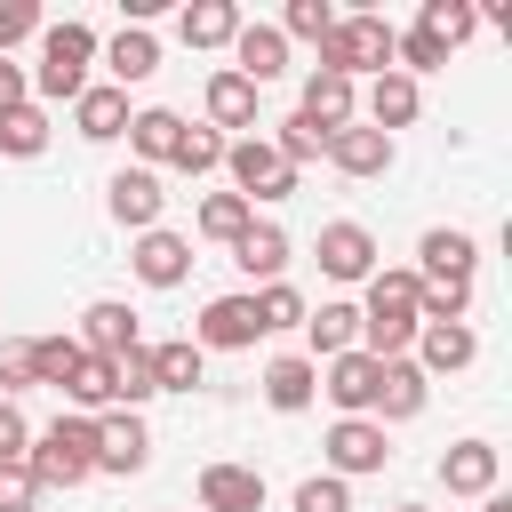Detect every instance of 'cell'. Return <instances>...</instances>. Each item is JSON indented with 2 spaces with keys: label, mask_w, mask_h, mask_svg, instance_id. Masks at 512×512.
<instances>
[{
  "label": "cell",
  "mask_w": 512,
  "mask_h": 512,
  "mask_svg": "<svg viewBox=\"0 0 512 512\" xmlns=\"http://www.w3.org/2000/svg\"><path fill=\"white\" fill-rule=\"evenodd\" d=\"M88 64H96V32H88L80 16L40 24V64L24 72V80H32V104H40V112H48V104H72V96L88 88Z\"/></svg>",
  "instance_id": "cell-1"
},
{
  "label": "cell",
  "mask_w": 512,
  "mask_h": 512,
  "mask_svg": "<svg viewBox=\"0 0 512 512\" xmlns=\"http://www.w3.org/2000/svg\"><path fill=\"white\" fill-rule=\"evenodd\" d=\"M24 464H32V480L40 488H80V480H96V416H48L40 432H32V448H24Z\"/></svg>",
  "instance_id": "cell-2"
},
{
  "label": "cell",
  "mask_w": 512,
  "mask_h": 512,
  "mask_svg": "<svg viewBox=\"0 0 512 512\" xmlns=\"http://www.w3.org/2000/svg\"><path fill=\"white\" fill-rule=\"evenodd\" d=\"M392 32H400V24H384L376 8H352V16H336V24H328V40H320V64H312V72H344V80L360 88V80L392 72Z\"/></svg>",
  "instance_id": "cell-3"
},
{
  "label": "cell",
  "mask_w": 512,
  "mask_h": 512,
  "mask_svg": "<svg viewBox=\"0 0 512 512\" xmlns=\"http://www.w3.org/2000/svg\"><path fill=\"white\" fill-rule=\"evenodd\" d=\"M224 176H232V192H240L248 208H256V200H288V192H296V168H288V160L264 144V128L224 144Z\"/></svg>",
  "instance_id": "cell-4"
},
{
  "label": "cell",
  "mask_w": 512,
  "mask_h": 512,
  "mask_svg": "<svg viewBox=\"0 0 512 512\" xmlns=\"http://www.w3.org/2000/svg\"><path fill=\"white\" fill-rule=\"evenodd\" d=\"M320 448H328V472H336V480H360V472H384V464H392V440H384L376 416H336Z\"/></svg>",
  "instance_id": "cell-5"
},
{
  "label": "cell",
  "mask_w": 512,
  "mask_h": 512,
  "mask_svg": "<svg viewBox=\"0 0 512 512\" xmlns=\"http://www.w3.org/2000/svg\"><path fill=\"white\" fill-rule=\"evenodd\" d=\"M256 336H264V328H256V296H248V288L208 296L200 320H192V344H200V352H248Z\"/></svg>",
  "instance_id": "cell-6"
},
{
  "label": "cell",
  "mask_w": 512,
  "mask_h": 512,
  "mask_svg": "<svg viewBox=\"0 0 512 512\" xmlns=\"http://www.w3.org/2000/svg\"><path fill=\"white\" fill-rule=\"evenodd\" d=\"M424 288H448V280H472L480 272V240L472 232H456V224H432L424 240H416V264H408Z\"/></svg>",
  "instance_id": "cell-7"
},
{
  "label": "cell",
  "mask_w": 512,
  "mask_h": 512,
  "mask_svg": "<svg viewBox=\"0 0 512 512\" xmlns=\"http://www.w3.org/2000/svg\"><path fill=\"white\" fill-rule=\"evenodd\" d=\"M144 464H152V432H144V416H136V408H104V416H96V472L128 480V472H144Z\"/></svg>",
  "instance_id": "cell-8"
},
{
  "label": "cell",
  "mask_w": 512,
  "mask_h": 512,
  "mask_svg": "<svg viewBox=\"0 0 512 512\" xmlns=\"http://www.w3.org/2000/svg\"><path fill=\"white\" fill-rule=\"evenodd\" d=\"M392 152H400V144H392L384 128L344 120V128H328V152H320V160H328L336 176H360V184H368V176H384V168H392Z\"/></svg>",
  "instance_id": "cell-9"
},
{
  "label": "cell",
  "mask_w": 512,
  "mask_h": 512,
  "mask_svg": "<svg viewBox=\"0 0 512 512\" xmlns=\"http://www.w3.org/2000/svg\"><path fill=\"white\" fill-rule=\"evenodd\" d=\"M128 272H136L144 288H184V280H192V240H184V232H168V224H152V232H136Z\"/></svg>",
  "instance_id": "cell-10"
},
{
  "label": "cell",
  "mask_w": 512,
  "mask_h": 512,
  "mask_svg": "<svg viewBox=\"0 0 512 512\" xmlns=\"http://www.w3.org/2000/svg\"><path fill=\"white\" fill-rule=\"evenodd\" d=\"M312 256H320V272H328V280H344V288H352V280H368V272H376V232H368V224H352V216H336V224H320V248H312Z\"/></svg>",
  "instance_id": "cell-11"
},
{
  "label": "cell",
  "mask_w": 512,
  "mask_h": 512,
  "mask_svg": "<svg viewBox=\"0 0 512 512\" xmlns=\"http://www.w3.org/2000/svg\"><path fill=\"white\" fill-rule=\"evenodd\" d=\"M376 384H384V360H368V352L320 360V392L336 400V416H368V408H376Z\"/></svg>",
  "instance_id": "cell-12"
},
{
  "label": "cell",
  "mask_w": 512,
  "mask_h": 512,
  "mask_svg": "<svg viewBox=\"0 0 512 512\" xmlns=\"http://www.w3.org/2000/svg\"><path fill=\"white\" fill-rule=\"evenodd\" d=\"M104 208H112V224H128V232H152V224H160V208H168L160 168H120V176L104 184Z\"/></svg>",
  "instance_id": "cell-13"
},
{
  "label": "cell",
  "mask_w": 512,
  "mask_h": 512,
  "mask_svg": "<svg viewBox=\"0 0 512 512\" xmlns=\"http://www.w3.org/2000/svg\"><path fill=\"white\" fill-rule=\"evenodd\" d=\"M408 360L424 368V384H432V376H456V368H472V360H480V328H472V320H448V328H416Z\"/></svg>",
  "instance_id": "cell-14"
},
{
  "label": "cell",
  "mask_w": 512,
  "mask_h": 512,
  "mask_svg": "<svg viewBox=\"0 0 512 512\" xmlns=\"http://www.w3.org/2000/svg\"><path fill=\"white\" fill-rule=\"evenodd\" d=\"M232 72H240L248 88L280 80V72H288V40H280V24H256V16H240V32H232Z\"/></svg>",
  "instance_id": "cell-15"
},
{
  "label": "cell",
  "mask_w": 512,
  "mask_h": 512,
  "mask_svg": "<svg viewBox=\"0 0 512 512\" xmlns=\"http://www.w3.org/2000/svg\"><path fill=\"white\" fill-rule=\"evenodd\" d=\"M256 96H264V88H248L232 64H216V72H208V88H200V104H208V128H216V136H224V128L256 136V128H264V120H256Z\"/></svg>",
  "instance_id": "cell-16"
},
{
  "label": "cell",
  "mask_w": 512,
  "mask_h": 512,
  "mask_svg": "<svg viewBox=\"0 0 512 512\" xmlns=\"http://www.w3.org/2000/svg\"><path fill=\"white\" fill-rule=\"evenodd\" d=\"M80 352H96V360H120V352H136L144 336H136V312L120 304V296H96L88 312H80V336H72Z\"/></svg>",
  "instance_id": "cell-17"
},
{
  "label": "cell",
  "mask_w": 512,
  "mask_h": 512,
  "mask_svg": "<svg viewBox=\"0 0 512 512\" xmlns=\"http://www.w3.org/2000/svg\"><path fill=\"white\" fill-rule=\"evenodd\" d=\"M336 352H360V304H344V296H328L320 312H304V360L320 368Z\"/></svg>",
  "instance_id": "cell-18"
},
{
  "label": "cell",
  "mask_w": 512,
  "mask_h": 512,
  "mask_svg": "<svg viewBox=\"0 0 512 512\" xmlns=\"http://www.w3.org/2000/svg\"><path fill=\"white\" fill-rule=\"evenodd\" d=\"M256 392H264V408H280V416H296V408H312V400H320V368H312L304 352H280V360H264V376H256Z\"/></svg>",
  "instance_id": "cell-19"
},
{
  "label": "cell",
  "mask_w": 512,
  "mask_h": 512,
  "mask_svg": "<svg viewBox=\"0 0 512 512\" xmlns=\"http://www.w3.org/2000/svg\"><path fill=\"white\" fill-rule=\"evenodd\" d=\"M200 512H264L256 464H200Z\"/></svg>",
  "instance_id": "cell-20"
},
{
  "label": "cell",
  "mask_w": 512,
  "mask_h": 512,
  "mask_svg": "<svg viewBox=\"0 0 512 512\" xmlns=\"http://www.w3.org/2000/svg\"><path fill=\"white\" fill-rule=\"evenodd\" d=\"M96 56H104L112 88H136V80H152V72H160V40H152V24H120Z\"/></svg>",
  "instance_id": "cell-21"
},
{
  "label": "cell",
  "mask_w": 512,
  "mask_h": 512,
  "mask_svg": "<svg viewBox=\"0 0 512 512\" xmlns=\"http://www.w3.org/2000/svg\"><path fill=\"white\" fill-rule=\"evenodd\" d=\"M72 128H80L88 144H112V136H128V88H112V80H88V88L72 96Z\"/></svg>",
  "instance_id": "cell-22"
},
{
  "label": "cell",
  "mask_w": 512,
  "mask_h": 512,
  "mask_svg": "<svg viewBox=\"0 0 512 512\" xmlns=\"http://www.w3.org/2000/svg\"><path fill=\"white\" fill-rule=\"evenodd\" d=\"M496 472H504L496 440H456V448L440 456V488H448V496H488Z\"/></svg>",
  "instance_id": "cell-23"
},
{
  "label": "cell",
  "mask_w": 512,
  "mask_h": 512,
  "mask_svg": "<svg viewBox=\"0 0 512 512\" xmlns=\"http://www.w3.org/2000/svg\"><path fill=\"white\" fill-rule=\"evenodd\" d=\"M424 400H432V384H424V368L416 360H384V384H376V424H408V416H424Z\"/></svg>",
  "instance_id": "cell-24"
},
{
  "label": "cell",
  "mask_w": 512,
  "mask_h": 512,
  "mask_svg": "<svg viewBox=\"0 0 512 512\" xmlns=\"http://www.w3.org/2000/svg\"><path fill=\"white\" fill-rule=\"evenodd\" d=\"M312 128H344V120H360V88L344 80V72H304V104H296Z\"/></svg>",
  "instance_id": "cell-25"
},
{
  "label": "cell",
  "mask_w": 512,
  "mask_h": 512,
  "mask_svg": "<svg viewBox=\"0 0 512 512\" xmlns=\"http://www.w3.org/2000/svg\"><path fill=\"white\" fill-rule=\"evenodd\" d=\"M232 264L256 280V288H272V280H288V232L280 224H248L240 240H232Z\"/></svg>",
  "instance_id": "cell-26"
},
{
  "label": "cell",
  "mask_w": 512,
  "mask_h": 512,
  "mask_svg": "<svg viewBox=\"0 0 512 512\" xmlns=\"http://www.w3.org/2000/svg\"><path fill=\"white\" fill-rule=\"evenodd\" d=\"M416 112H424V88H416L408 72H376V80H368V128L392 136V128H408Z\"/></svg>",
  "instance_id": "cell-27"
},
{
  "label": "cell",
  "mask_w": 512,
  "mask_h": 512,
  "mask_svg": "<svg viewBox=\"0 0 512 512\" xmlns=\"http://www.w3.org/2000/svg\"><path fill=\"white\" fill-rule=\"evenodd\" d=\"M176 136H184V120H176L168 104H144V112H128V152H136V168H160V160H176Z\"/></svg>",
  "instance_id": "cell-28"
},
{
  "label": "cell",
  "mask_w": 512,
  "mask_h": 512,
  "mask_svg": "<svg viewBox=\"0 0 512 512\" xmlns=\"http://www.w3.org/2000/svg\"><path fill=\"white\" fill-rule=\"evenodd\" d=\"M232 32H240V8H232V0H192V8H176V40H184V48H232Z\"/></svg>",
  "instance_id": "cell-29"
},
{
  "label": "cell",
  "mask_w": 512,
  "mask_h": 512,
  "mask_svg": "<svg viewBox=\"0 0 512 512\" xmlns=\"http://www.w3.org/2000/svg\"><path fill=\"white\" fill-rule=\"evenodd\" d=\"M144 360H152V384H160V392H192V384L208 376V352H200L192 336H168V344H144Z\"/></svg>",
  "instance_id": "cell-30"
},
{
  "label": "cell",
  "mask_w": 512,
  "mask_h": 512,
  "mask_svg": "<svg viewBox=\"0 0 512 512\" xmlns=\"http://www.w3.org/2000/svg\"><path fill=\"white\" fill-rule=\"evenodd\" d=\"M416 32H432V40L456 56V48L480 32V8H472V0H424V8H416Z\"/></svg>",
  "instance_id": "cell-31"
},
{
  "label": "cell",
  "mask_w": 512,
  "mask_h": 512,
  "mask_svg": "<svg viewBox=\"0 0 512 512\" xmlns=\"http://www.w3.org/2000/svg\"><path fill=\"white\" fill-rule=\"evenodd\" d=\"M48 136H56V128H48L40 104H8V112H0V152H8V160H40Z\"/></svg>",
  "instance_id": "cell-32"
},
{
  "label": "cell",
  "mask_w": 512,
  "mask_h": 512,
  "mask_svg": "<svg viewBox=\"0 0 512 512\" xmlns=\"http://www.w3.org/2000/svg\"><path fill=\"white\" fill-rule=\"evenodd\" d=\"M264 144H272V152H280V160H288V168H296V176H304V168H312V160H320V152H328V128H312V120H304V112H288V120H280V128H264Z\"/></svg>",
  "instance_id": "cell-33"
},
{
  "label": "cell",
  "mask_w": 512,
  "mask_h": 512,
  "mask_svg": "<svg viewBox=\"0 0 512 512\" xmlns=\"http://www.w3.org/2000/svg\"><path fill=\"white\" fill-rule=\"evenodd\" d=\"M192 224H200V240H216V248H232V240H240V232H248V224H256V208H248V200H240V192H208V200H200V216H192Z\"/></svg>",
  "instance_id": "cell-34"
},
{
  "label": "cell",
  "mask_w": 512,
  "mask_h": 512,
  "mask_svg": "<svg viewBox=\"0 0 512 512\" xmlns=\"http://www.w3.org/2000/svg\"><path fill=\"white\" fill-rule=\"evenodd\" d=\"M248 296H256V328H264V336H280V328H304V312H312V304H304V288H288V280H272V288H248Z\"/></svg>",
  "instance_id": "cell-35"
},
{
  "label": "cell",
  "mask_w": 512,
  "mask_h": 512,
  "mask_svg": "<svg viewBox=\"0 0 512 512\" xmlns=\"http://www.w3.org/2000/svg\"><path fill=\"white\" fill-rule=\"evenodd\" d=\"M440 64H448V48H440L432 32H416V24H408V32H392V72H408V80L424 88V72H440Z\"/></svg>",
  "instance_id": "cell-36"
},
{
  "label": "cell",
  "mask_w": 512,
  "mask_h": 512,
  "mask_svg": "<svg viewBox=\"0 0 512 512\" xmlns=\"http://www.w3.org/2000/svg\"><path fill=\"white\" fill-rule=\"evenodd\" d=\"M72 368H80V344L72 336H32V384H72Z\"/></svg>",
  "instance_id": "cell-37"
},
{
  "label": "cell",
  "mask_w": 512,
  "mask_h": 512,
  "mask_svg": "<svg viewBox=\"0 0 512 512\" xmlns=\"http://www.w3.org/2000/svg\"><path fill=\"white\" fill-rule=\"evenodd\" d=\"M224 144H232V136H216V128H184L168 168H184V176H208V168H224Z\"/></svg>",
  "instance_id": "cell-38"
},
{
  "label": "cell",
  "mask_w": 512,
  "mask_h": 512,
  "mask_svg": "<svg viewBox=\"0 0 512 512\" xmlns=\"http://www.w3.org/2000/svg\"><path fill=\"white\" fill-rule=\"evenodd\" d=\"M288 512H352V480H336V472H312V480H296Z\"/></svg>",
  "instance_id": "cell-39"
},
{
  "label": "cell",
  "mask_w": 512,
  "mask_h": 512,
  "mask_svg": "<svg viewBox=\"0 0 512 512\" xmlns=\"http://www.w3.org/2000/svg\"><path fill=\"white\" fill-rule=\"evenodd\" d=\"M328 24H336V8H328V0H288V8H280V40H312V48H320V40H328Z\"/></svg>",
  "instance_id": "cell-40"
},
{
  "label": "cell",
  "mask_w": 512,
  "mask_h": 512,
  "mask_svg": "<svg viewBox=\"0 0 512 512\" xmlns=\"http://www.w3.org/2000/svg\"><path fill=\"white\" fill-rule=\"evenodd\" d=\"M112 368H120V408H144V400L160 392V384H152V360H144V344H136V352H120Z\"/></svg>",
  "instance_id": "cell-41"
},
{
  "label": "cell",
  "mask_w": 512,
  "mask_h": 512,
  "mask_svg": "<svg viewBox=\"0 0 512 512\" xmlns=\"http://www.w3.org/2000/svg\"><path fill=\"white\" fill-rule=\"evenodd\" d=\"M16 392H32V336L0 344V400H16Z\"/></svg>",
  "instance_id": "cell-42"
},
{
  "label": "cell",
  "mask_w": 512,
  "mask_h": 512,
  "mask_svg": "<svg viewBox=\"0 0 512 512\" xmlns=\"http://www.w3.org/2000/svg\"><path fill=\"white\" fill-rule=\"evenodd\" d=\"M40 24H48V16H40L32 0H0V56H8L16 40H40Z\"/></svg>",
  "instance_id": "cell-43"
},
{
  "label": "cell",
  "mask_w": 512,
  "mask_h": 512,
  "mask_svg": "<svg viewBox=\"0 0 512 512\" xmlns=\"http://www.w3.org/2000/svg\"><path fill=\"white\" fill-rule=\"evenodd\" d=\"M32 504H40L32 464H0V512H32Z\"/></svg>",
  "instance_id": "cell-44"
},
{
  "label": "cell",
  "mask_w": 512,
  "mask_h": 512,
  "mask_svg": "<svg viewBox=\"0 0 512 512\" xmlns=\"http://www.w3.org/2000/svg\"><path fill=\"white\" fill-rule=\"evenodd\" d=\"M24 448H32V424L16 400H0V464H24Z\"/></svg>",
  "instance_id": "cell-45"
},
{
  "label": "cell",
  "mask_w": 512,
  "mask_h": 512,
  "mask_svg": "<svg viewBox=\"0 0 512 512\" xmlns=\"http://www.w3.org/2000/svg\"><path fill=\"white\" fill-rule=\"evenodd\" d=\"M8 104H32V80H24V64L0 56V112H8Z\"/></svg>",
  "instance_id": "cell-46"
},
{
  "label": "cell",
  "mask_w": 512,
  "mask_h": 512,
  "mask_svg": "<svg viewBox=\"0 0 512 512\" xmlns=\"http://www.w3.org/2000/svg\"><path fill=\"white\" fill-rule=\"evenodd\" d=\"M480 512H512V496H504V488H488V496H480Z\"/></svg>",
  "instance_id": "cell-47"
},
{
  "label": "cell",
  "mask_w": 512,
  "mask_h": 512,
  "mask_svg": "<svg viewBox=\"0 0 512 512\" xmlns=\"http://www.w3.org/2000/svg\"><path fill=\"white\" fill-rule=\"evenodd\" d=\"M392 512H432V504H392Z\"/></svg>",
  "instance_id": "cell-48"
}]
</instances>
